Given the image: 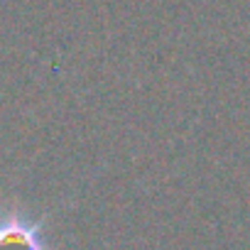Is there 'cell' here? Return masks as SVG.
Instances as JSON below:
<instances>
[{
    "mask_svg": "<svg viewBox=\"0 0 250 250\" xmlns=\"http://www.w3.org/2000/svg\"><path fill=\"white\" fill-rule=\"evenodd\" d=\"M44 221L30 218L13 208L0 216V250H49L44 240Z\"/></svg>",
    "mask_w": 250,
    "mask_h": 250,
    "instance_id": "obj_1",
    "label": "cell"
}]
</instances>
